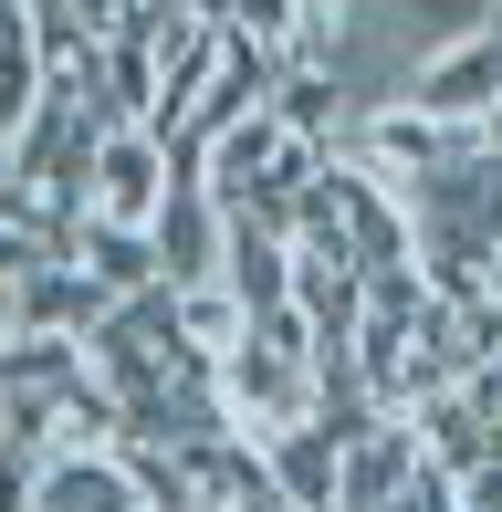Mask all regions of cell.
<instances>
[{"instance_id":"obj_22","label":"cell","mask_w":502,"mask_h":512,"mask_svg":"<svg viewBox=\"0 0 502 512\" xmlns=\"http://www.w3.org/2000/svg\"><path fill=\"white\" fill-rule=\"evenodd\" d=\"M492 304H502V251H492Z\"/></svg>"},{"instance_id":"obj_11","label":"cell","mask_w":502,"mask_h":512,"mask_svg":"<svg viewBox=\"0 0 502 512\" xmlns=\"http://www.w3.org/2000/svg\"><path fill=\"white\" fill-rule=\"evenodd\" d=\"M63 262H84L116 304L168 283V272H157V230H116V220H74V230H63Z\"/></svg>"},{"instance_id":"obj_20","label":"cell","mask_w":502,"mask_h":512,"mask_svg":"<svg viewBox=\"0 0 502 512\" xmlns=\"http://www.w3.org/2000/svg\"><path fill=\"white\" fill-rule=\"evenodd\" d=\"M304 11H325V21H356V11H377V0H304Z\"/></svg>"},{"instance_id":"obj_12","label":"cell","mask_w":502,"mask_h":512,"mask_svg":"<svg viewBox=\"0 0 502 512\" xmlns=\"http://www.w3.org/2000/svg\"><path fill=\"white\" fill-rule=\"evenodd\" d=\"M251 450H262V481L283 512H335V439L325 429H272Z\"/></svg>"},{"instance_id":"obj_23","label":"cell","mask_w":502,"mask_h":512,"mask_svg":"<svg viewBox=\"0 0 502 512\" xmlns=\"http://www.w3.org/2000/svg\"><path fill=\"white\" fill-rule=\"evenodd\" d=\"M0 345H11V304H0Z\"/></svg>"},{"instance_id":"obj_15","label":"cell","mask_w":502,"mask_h":512,"mask_svg":"<svg viewBox=\"0 0 502 512\" xmlns=\"http://www.w3.org/2000/svg\"><path fill=\"white\" fill-rule=\"evenodd\" d=\"M220 32L251 42V53L293 63V42H304V0H220Z\"/></svg>"},{"instance_id":"obj_21","label":"cell","mask_w":502,"mask_h":512,"mask_svg":"<svg viewBox=\"0 0 502 512\" xmlns=\"http://www.w3.org/2000/svg\"><path fill=\"white\" fill-rule=\"evenodd\" d=\"M482 147H502V105H492V126H482Z\"/></svg>"},{"instance_id":"obj_14","label":"cell","mask_w":502,"mask_h":512,"mask_svg":"<svg viewBox=\"0 0 502 512\" xmlns=\"http://www.w3.org/2000/svg\"><path fill=\"white\" fill-rule=\"evenodd\" d=\"M168 314H178V345H189L199 366L231 356V345L251 335V314H241V293H231V283H178V293H168Z\"/></svg>"},{"instance_id":"obj_7","label":"cell","mask_w":502,"mask_h":512,"mask_svg":"<svg viewBox=\"0 0 502 512\" xmlns=\"http://www.w3.org/2000/svg\"><path fill=\"white\" fill-rule=\"evenodd\" d=\"M419 481V439H408V418H367V429L335 450V512H387Z\"/></svg>"},{"instance_id":"obj_2","label":"cell","mask_w":502,"mask_h":512,"mask_svg":"<svg viewBox=\"0 0 502 512\" xmlns=\"http://www.w3.org/2000/svg\"><path fill=\"white\" fill-rule=\"evenodd\" d=\"M189 157L168 147L157 126H95V168H84V220H116V230H157V209L178 199Z\"/></svg>"},{"instance_id":"obj_5","label":"cell","mask_w":502,"mask_h":512,"mask_svg":"<svg viewBox=\"0 0 502 512\" xmlns=\"http://www.w3.org/2000/svg\"><path fill=\"white\" fill-rule=\"evenodd\" d=\"M220 53H231L220 11H168V21L147 32V63H157V136H178V115L199 105V84L220 74Z\"/></svg>"},{"instance_id":"obj_18","label":"cell","mask_w":502,"mask_h":512,"mask_svg":"<svg viewBox=\"0 0 502 512\" xmlns=\"http://www.w3.org/2000/svg\"><path fill=\"white\" fill-rule=\"evenodd\" d=\"M387 512H450V492H440V481H429V471H419V481H408V492H398V502H387Z\"/></svg>"},{"instance_id":"obj_8","label":"cell","mask_w":502,"mask_h":512,"mask_svg":"<svg viewBox=\"0 0 502 512\" xmlns=\"http://www.w3.org/2000/svg\"><path fill=\"white\" fill-rule=\"evenodd\" d=\"M220 241H231V209H220L199 178H178V199L157 209V272L178 283H220Z\"/></svg>"},{"instance_id":"obj_4","label":"cell","mask_w":502,"mask_h":512,"mask_svg":"<svg viewBox=\"0 0 502 512\" xmlns=\"http://www.w3.org/2000/svg\"><path fill=\"white\" fill-rule=\"evenodd\" d=\"M346 157H367L377 178H398V189H419L429 168H450V157L471 147L461 126H440V115H419V105H398V95H367L346 115V136H335Z\"/></svg>"},{"instance_id":"obj_3","label":"cell","mask_w":502,"mask_h":512,"mask_svg":"<svg viewBox=\"0 0 502 512\" xmlns=\"http://www.w3.org/2000/svg\"><path fill=\"white\" fill-rule=\"evenodd\" d=\"M387 95L419 105V115H440V126H461V136H482V126H492V105H502V32H492V21H471V32H440L398 84H387Z\"/></svg>"},{"instance_id":"obj_6","label":"cell","mask_w":502,"mask_h":512,"mask_svg":"<svg viewBox=\"0 0 502 512\" xmlns=\"http://www.w3.org/2000/svg\"><path fill=\"white\" fill-rule=\"evenodd\" d=\"M105 314H116V293H105L84 262H63V251H53V262H42L21 293H11V335H42V345H84Z\"/></svg>"},{"instance_id":"obj_19","label":"cell","mask_w":502,"mask_h":512,"mask_svg":"<svg viewBox=\"0 0 502 512\" xmlns=\"http://www.w3.org/2000/svg\"><path fill=\"white\" fill-rule=\"evenodd\" d=\"M0 220H32V189L11 178V157H0Z\"/></svg>"},{"instance_id":"obj_10","label":"cell","mask_w":502,"mask_h":512,"mask_svg":"<svg viewBox=\"0 0 502 512\" xmlns=\"http://www.w3.org/2000/svg\"><path fill=\"white\" fill-rule=\"evenodd\" d=\"M220 283L241 293V314H283L293 304V241L262 230L251 209H231V241H220Z\"/></svg>"},{"instance_id":"obj_13","label":"cell","mask_w":502,"mask_h":512,"mask_svg":"<svg viewBox=\"0 0 502 512\" xmlns=\"http://www.w3.org/2000/svg\"><path fill=\"white\" fill-rule=\"evenodd\" d=\"M32 512H147V492H136L126 450H116V460H42Z\"/></svg>"},{"instance_id":"obj_16","label":"cell","mask_w":502,"mask_h":512,"mask_svg":"<svg viewBox=\"0 0 502 512\" xmlns=\"http://www.w3.org/2000/svg\"><path fill=\"white\" fill-rule=\"evenodd\" d=\"M53 251H63V241H53L42 220H0V304H11V293L32 283L42 262H53Z\"/></svg>"},{"instance_id":"obj_1","label":"cell","mask_w":502,"mask_h":512,"mask_svg":"<svg viewBox=\"0 0 502 512\" xmlns=\"http://www.w3.org/2000/svg\"><path fill=\"white\" fill-rule=\"evenodd\" d=\"M314 366H325V345H314V324L283 304V314H251V335L231 356H210V398H220V418H231L241 439L314 429V408H325Z\"/></svg>"},{"instance_id":"obj_9","label":"cell","mask_w":502,"mask_h":512,"mask_svg":"<svg viewBox=\"0 0 502 512\" xmlns=\"http://www.w3.org/2000/svg\"><path fill=\"white\" fill-rule=\"evenodd\" d=\"M408 439H419V471H429V481H461V471H482V460L502 450L492 408L471 398V387H450V398H429L419 418H408Z\"/></svg>"},{"instance_id":"obj_17","label":"cell","mask_w":502,"mask_h":512,"mask_svg":"<svg viewBox=\"0 0 502 512\" xmlns=\"http://www.w3.org/2000/svg\"><path fill=\"white\" fill-rule=\"evenodd\" d=\"M387 11H398V0H387ZM408 11H440V21H450V32H471V21H482V11H492V0H408Z\"/></svg>"}]
</instances>
